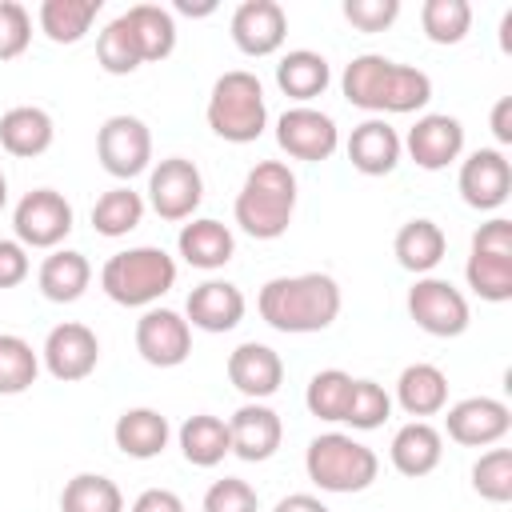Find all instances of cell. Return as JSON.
<instances>
[{
    "label": "cell",
    "instance_id": "6da1fadb",
    "mask_svg": "<svg viewBox=\"0 0 512 512\" xmlns=\"http://www.w3.org/2000/svg\"><path fill=\"white\" fill-rule=\"evenodd\" d=\"M340 88H344V100L352 108H364V112H420L428 100H432V76L412 68V64H396L388 56H376V52H364V56H352V64L344 68L340 76Z\"/></svg>",
    "mask_w": 512,
    "mask_h": 512
},
{
    "label": "cell",
    "instance_id": "7a4b0ae2",
    "mask_svg": "<svg viewBox=\"0 0 512 512\" xmlns=\"http://www.w3.org/2000/svg\"><path fill=\"white\" fill-rule=\"evenodd\" d=\"M260 320L276 332L304 336L324 332L340 316V284L328 272H300V276H272L256 296Z\"/></svg>",
    "mask_w": 512,
    "mask_h": 512
},
{
    "label": "cell",
    "instance_id": "3957f363",
    "mask_svg": "<svg viewBox=\"0 0 512 512\" xmlns=\"http://www.w3.org/2000/svg\"><path fill=\"white\" fill-rule=\"evenodd\" d=\"M236 224L252 240H280L296 212V176L284 160H260L248 168L236 192Z\"/></svg>",
    "mask_w": 512,
    "mask_h": 512
},
{
    "label": "cell",
    "instance_id": "277c9868",
    "mask_svg": "<svg viewBox=\"0 0 512 512\" xmlns=\"http://www.w3.org/2000/svg\"><path fill=\"white\" fill-rule=\"evenodd\" d=\"M172 284H176V260L156 244L124 248V252L108 256L100 268L104 296L124 308H152Z\"/></svg>",
    "mask_w": 512,
    "mask_h": 512
},
{
    "label": "cell",
    "instance_id": "5b68a950",
    "mask_svg": "<svg viewBox=\"0 0 512 512\" xmlns=\"http://www.w3.org/2000/svg\"><path fill=\"white\" fill-rule=\"evenodd\" d=\"M208 128L228 140V144H252L260 140L264 124H268V104H264V88L252 72L244 68H232L224 72L216 84H212V96H208Z\"/></svg>",
    "mask_w": 512,
    "mask_h": 512
},
{
    "label": "cell",
    "instance_id": "8992f818",
    "mask_svg": "<svg viewBox=\"0 0 512 512\" xmlns=\"http://www.w3.org/2000/svg\"><path fill=\"white\" fill-rule=\"evenodd\" d=\"M304 472L320 492L348 496V492H364L380 476V456L344 432H324L308 444Z\"/></svg>",
    "mask_w": 512,
    "mask_h": 512
},
{
    "label": "cell",
    "instance_id": "52a82bcc",
    "mask_svg": "<svg viewBox=\"0 0 512 512\" xmlns=\"http://www.w3.org/2000/svg\"><path fill=\"white\" fill-rule=\"evenodd\" d=\"M96 156H100V168L116 180H132L140 172H148L152 164V132L140 116H108L96 132Z\"/></svg>",
    "mask_w": 512,
    "mask_h": 512
},
{
    "label": "cell",
    "instance_id": "ba28073f",
    "mask_svg": "<svg viewBox=\"0 0 512 512\" xmlns=\"http://www.w3.org/2000/svg\"><path fill=\"white\" fill-rule=\"evenodd\" d=\"M12 228L24 248H60L72 232V204L56 188H32L12 208Z\"/></svg>",
    "mask_w": 512,
    "mask_h": 512
},
{
    "label": "cell",
    "instance_id": "9c48e42d",
    "mask_svg": "<svg viewBox=\"0 0 512 512\" xmlns=\"http://www.w3.org/2000/svg\"><path fill=\"white\" fill-rule=\"evenodd\" d=\"M408 316L428 336H444V340L448 336H460L468 328V320H472L464 292L452 280H440V276H420L408 288Z\"/></svg>",
    "mask_w": 512,
    "mask_h": 512
},
{
    "label": "cell",
    "instance_id": "30bf717a",
    "mask_svg": "<svg viewBox=\"0 0 512 512\" xmlns=\"http://www.w3.org/2000/svg\"><path fill=\"white\" fill-rule=\"evenodd\" d=\"M204 200V176L192 160L168 156L148 172V204L160 220H192Z\"/></svg>",
    "mask_w": 512,
    "mask_h": 512
},
{
    "label": "cell",
    "instance_id": "8fae6325",
    "mask_svg": "<svg viewBox=\"0 0 512 512\" xmlns=\"http://www.w3.org/2000/svg\"><path fill=\"white\" fill-rule=\"evenodd\" d=\"M276 144L292 156V160H328L340 148V128L328 112L312 108V104H296L276 120Z\"/></svg>",
    "mask_w": 512,
    "mask_h": 512
},
{
    "label": "cell",
    "instance_id": "7c38bea8",
    "mask_svg": "<svg viewBox=\"0 0 512 512\" xmlns=\"http://www.w3.org/2000/svg\"><path fill=\"white\" fill-rule=\"evenodd\" d=\"M40 356H44V368H48L52 380L76 384V380H84V376L96 372V364H100V340H96V332L88 324L64 320V324H56L44 336Z\"/></svg>",
    "mask_w": 512,
    "mask_h": 512
},
{
    "label": "cell",
    "instance_id": "4fadbf2b",
    "mask_svg": "<svg viewBox=\"0 0 512 512\" xmlns=\"http://www.w3.org/2000/svg\"><path fill=\"white\" fill-rule=\"evenodd\" d=\"M136 352L152 368H176L192 352V324L172 308H148L136 320Z\"/></svg>",
    "mask_w": 512,
    "mask_h": 512
},
{
    "label": "cell",
    "instance_id": "5bb4252c",
    "mask_svg": "<svg viewBox=\"0 0 512 512\" xmlns=\"http://www.w3.org/2000/svg\"><path fill=\"white\" fill-rule=\"evenodd\" d=\"M444 428H448V436H452L456 444H464V448H488V444H496V440L508 436L512 412H508V404L496 400V396H468V400H460V404L448 408Z\"/></svg>",
    "mask_w": 512,
    "mask_h": 512
},
{
    "label": "cell",
    "instance_id": "9a60e30c",
    "mask_svg": "<svg viewBox=\"0 0 512 512\" xmlns=\"http://www.w3.org/2000/svg\"><path fill=\"white\" fill-rule=\"evenodd\" d=\"M460 196L468 208L476 212H496L508 192H512V164L504 160L500 148H476L464 164H460Z\"/></svg>",
    "mask_w": 512,
    "mask_h": 512
},
{
    "label": "cell",
    "instance_id": "2e32d148",
    "mask_svg": "<svg viewBox=\"0 0 512 512\" xmlns=\"http://www.w3.org/2000/svg\"><path fill=\"white\" fill-rule=\"evenodd\" d=\"M404 148H408L416 168L440 172L452 160H460V152H464V124L456 116H448V112H428V116H420L408 128Z\"/></svg>",
    "mask_w": 512,
    "mask_h": 512
},
{
    "label": "cell",
    "instance_id": "e0dca14e",
    "mask_svg": "<svg viewBox=\"0 0 512 512\" xmlns=\"http://www.w3.org/2000/svg\"><path fill=\"white\" fill-rule=\"evenodd\" d=\"M228 380L240 396L248 400H268L272 392H280L284 384V360L276 348L260 344V340H244L228 352Z\"/></svg>",
    "mask_w": 512,
    "mask_h": 512
},
{
    "label": "cell",
    "instance_id": "ac0fdd59",
    "mask_svg": "<svg viewBox=\"0 0 512 512\" xmlns=\"http://www.w3.org/2000/svg\"><path fill=\"white\" fill-rule=\"evenodd\" d=\"M288 36V16L276 0H244L232 12V44L244 56H272Z\"/></svg>",
    "mask_w": 512,
    "mask_h": 512
},
{
    "label": "cell",
    "instance_id": "d6986e66",
    "mask_svg": "<svg viewBox=\"0 0 512 512\" xmlns=\"http://www.w3.org/2000/svg\"><path fill=\"white\" fill-rule=\"evenodd\" d=\"M228 436H232V452L248 464H260L268 456H276L280 440H284V424L280 416L260 404V400H248L240 404L232 416H228Z\"/></svg>",
    "mask_w": 512,
    "mask_h": 512
},
{
    "label": "cell",
    "instance_id": "ffe728a7",
    "mask_svg": "<svg viewBox=\"0 0 512 512\" xmlns=\"http://www.w3.org/2000/svg\"><path fill=\"white\" fill-rule=\"evenodd\" d=\"M244 292L232 280H204L188 292L184 320L200 332H232L244 320Z\"/></svg>",
    "mask_w": 512,
    "mask_h": 512
},
{
    "label": "cell",
    "instance_id": "44dd1931",
    "mask_svg": "<svg viewBox=\"0 0 512 512\" xmlns=\"http://www.w3.org/2000/svg\"><path fill=\"white\" fill-rule=\"evenodd\" d=\"M400 152H404L400 132L388 120H376V116L356 124L352 136H348V160L364 176H388L400 164Z\"/></svg>",
    "mask_w": 512,
    "mask_h": 512
},
{
    "label": "cell",
    "instance_id": "7402d4cb",
    "mask_svg": "<svg viewBox=\"0 0 512 512\" xmlns=\"http://www.w3.org/2000/svg\"><path fill=\"white\" fill-rule=\"evenodd\" d=\"M176 248L184 256V264H192L200 272H216L236 256V236H232L228 224H220L212 216H200V220H188L180 228Z\"/></svg>",
    "mask_w": 512,
    "mask_h": 512
},
{
    "label": "cell",
    "instance_id": "603a6c76",
    "mask_svg": "<svg viewBox=\"0 0 512 512\" xmlns=\"http://www.w3.org/2000/svg\"><path fill=\"white\" fill-rule=\"evenodd\" d=\"M52 136H56V124L36 104H16V108H8L0 116V148L8 156L32 160V156H40V152L52 148Z\"/></svg>",
    "mask_w": 512,
    "mask_h": 512
},
{
    "label": "cell",
    "instance_id": "cb8c5ba5",
    "mask_svg": "<svg viewBox=\"0 0 512 512\" xmlns=\"http://www.w3.org/2000/svg\"><path fill=\"white\" fill-rule=\"evenodd\" d=\"M388 456H392V468L400 476H412V480L416 476H428L440 464V456H444V436L428 420H412V424H404L392 436Z\"/></svg>",
    "mask_w": 512,
    "mask_h": 512
},
{
    "label": "cell",
    "instance_id": "d4e9b609",
    "mask_svg": "<svg viewBox=\"0 0 512 512\" xmlns=\"http://www.w3.org/2000/svg\"><path fill=\"white\" fill-rule=\"evenodd\" d=\"M36 284L44 292V300L52 304H72L88 292L92 284V264L84 252H72V248H56L52 256H44L40 272H36Z\"/></svg>",
    "mask_w": 512,
    "mask_h": 512
},
{
    "label": "cell",
    "instance_id": "484cf974",
    "mask_svg": "<svg viewBox=\"0 0 512 512\" xmlns=\"http://www.w3.org/2000/svg\"><path fill=\"white\" fill-rule=\"evenodd\" d=\"M168 436H172V428L156 408H128V412L116 416V428H112L116 448L124 456H132V460L160 456L168 448Z\"/></svg>",
    "mask_w": 512,
    "mask_h": 512
},
{
    "label": "cell",
    "instance_id": "4316f807",
    "mask_svg": "<svg viewBox=\"0 0 512 512\" xmlns=\"http://www.w3.org/2000/svg\"><path fill=\"white\" fill-rule=\"evenodd\" d=\"M392 252H396V260H400V268H408V272H416V276H428V272L444 260L448 236H444V228H440L436 220L416 216V220L400 224V232H396V240H392Z\"/></svg>",
    "mask_w": 512,
    "mask_h": 512
},
{
    "label": "cell",
    "instance_id": "83f0119b",
    "mask_svg": "<svg viewBox=\"0 0 512 512\" xmlns=\"http://www.w3.org/2000/svg\"><path fill=\"white\" fill-rule=\"evenodd\" d=\"M396 404L408 416H416V420L444 412V404H448V376L436 364H424V360L408 364L400 372V380H396Z\"/></svg>",
    "mask_w": 512,
    "mask_h": 512
},
{
    "label": "cell",
    "instance_id": "f1b7e54d",
    "mask_svg": "<svg viewBox=\"0 0 512 512\" xmlns=\"http://www.w3.org/2000/svg\"><path fill=\"white\" fill-rule=\"evenodd\" d=\"M176 440H180L184 460L196 464V468H216V464L232 452L228 420H220V416H212V412H196V416H188V420L180 424Z\"/></svg>",
    "mask_w": 512,
    "mask_h": 512
},
{
    "label": "cell",
    "instance_id": "f546056e",
    "mask_svg": "<svg viewBox=\"0 0 512 512\" xmlns=\"http://www.w3.org/2000/svg\"><path fill=\"white\" fill-rule=\"evenodd\" d=\"M276 84L284 96L308 104L316 96H324V88L332 84V68L320 52L312 48H296V52H284L280 64H276Z\"/></svg>",
    "mask_w": 512,
    "mask_h": 512
},
{
    "label": "cell",
    "instance_id": "4dcf8cb0",
    "mask_svg": "<svg viewBox=\"0 0 512 512\" xmlns=\"http://www.w3.org/2000/svg\"><path fill=\"white\" fill-rule=\"evenodd\" d=\"M100 8H104V0H44L36 20H40V32L52 44H76V40L88 36Z\"/></svg>",
    "mask_w": 512,
    "mask_h": 512
},
{
    "label": "cell",
    "instance_id": "1f68e13d",
    "mask_svg": "<svg viewBox=\"0 0 512 512\" xmlns=\"http://www.w3.org/2000/svg\"><path fill=\"white\" fill-rule=\"evenodd\" d=\"M124 20H128V28H132L144 60L172 56V48H176V20H172L168 8H160V4H132L124 12Z\"/></svg>",
    "mask_w": 512,
    "mask_h": 512
},
{
    "label": "cell",
    "instance_id": "d6a6232c",
    "mask_svg": "<svg viewBox=\"0 0 512 512\" xmlns=\"http://www.w3.org/2000/svg\"><path fill=\"white\" fill-rule=\"evenodd\" d=\"M140 220H144V196L132 192L128 184L108 188V192L92 204V228H96L100 236H108V240L128 236L132 228H140Z\"/></svg>",
    "mask_w": 512,
    "mask_h": 512
},
{
    "label": "cell",
    "instance_id": "836d02e7",
    "mask_svg": "<svg viewBox=\"0 0 512 512\" xmlns=\"http://www.w3.org/2000/svg\"><path fill=\"white\" fill-rule=\"evenodd\" d=\"M60 512H124V492L100 472H76L60 492Z\"/></svg>",
    "mask_w": 512,
    "mask_h": 512
},
{
    "label": "cell",
    "instance_id": "e575fe53",
    "mask_svg": "<svg viewBox=\"0 0 512 512\" xmlns=\"http://www.w3.org/2000/svg\"><path fill=\"white\" fill-rule=\"evenodd\" d=\"M40 356L16 332H0V396H20L36 384Z\"/></svg>",
    "mask_w": 512,
    "mask_h": 512
},
{
    "label": "cell",
    "instance_id": "d590c367",
    "mask_svg": "<svg viewBox=\"0 0 512 512\" xmlns=\"http://www.w3.org/2000/svg\"><path fill=\"white\" fill-rule=\"evenodd\" d=\"M96 60H100V68H104L108 76H128V72H136V68L144 64L140 44H136L128 20H124V12H120L116 20H108L104 32L96 36Z\"/></svg>",
    "mask_w": 512,
    "mask_h": 512
},
{
    "label": "cell",
    "instance_id": "8d00e7d4",
    "mask_svg": "<svg viewBox=\"0 0 512 512\" xmlns=\"http://www.w3.org/2000/svg\"><path fill=\"white\" fill-rule=\"evenodd\" d=\"M348 396H352V376L344 368H320L308 388H304V404L316 420H344V408H348Z\"/></svg>",
    "mask_w": 512,
    "mask_h": 512
},
{
    "label": "cell",
    "instance_id": "74e56055",
    "mask_svg": "<svg viewBox=\"0 0 512 512\" xmlns=\"http://www.w3.org/2000/svg\"><path fill=\"white\" fill-rule=\"evenodd\" d=\"M420 28L432 44H460L472 28V4L468 0H424Z\"/></svg>",
    "mask_w": 512,
    "mask_h": 512
},
{
    "label": "cell",
    "instance_id": "f35d334b",
    "mask_svg": "<svg viewBox=\"0 0 512 512\" xmlns=\"http://www.w3.org/2000/svg\"><path fill=\"white\" fill-rule=\"evenodd\" d=\"M468 288L488 300V304H504L512 300V256H484V252H468L464 264Z\"/></svg>",
    "mask_w": 512,
    "mask_h": 512
},
{
    "label": "cell",
    "instance_id": "ab89813d",
    "mask_svg": "<svg viewBox=\"0 0 512 512\" xmlns=\"http://www.w3.org/2000/svg\"><path fill=\"white\" fill-rule=\"evenodd\" d=\"M388 412H392V396L376 380H352L344 424H352L356 432H372V428H380L388 420Z\"/></svg>",
    "mask_w": 512,
    "mask_h": 512
},
{
    "label": "cell",
    "instance_id": "60d3db41",
    "mask_svg": "<svg viewBox=\"0 0 512 512\" xmlns=\"http://www.w3.org/2000/svg\"><path fill=\"white\" fill-rule=\"evenodd\" d=\"M472 488L492 504H508L512 500V448H488L472 464Z\"/></svg>",
    "mask_w": 512,
    "mask_h": 512
},
{
    "label": "cell",
    "instance_id": "b9f144b4",
    "mask_svg": "<svg viewBox=\"0 0 512 512\" xmlns=\"http://www.w3.org/2000/svg\"><path fill=\"white\" fill-rule=\"evenodd\" d=\"M28 44H32V16H28V8L16 4V0H0V60L24 56Z\"/></svg>",
    "mask_w": 512,
    "mask_h": 512
},
{
    "label": "cell",
    "instance_id": "7bdbcfd3",
    "mask_svg": "<svg viewBox=\"0 0 512 512\" xmlns=\"http://www.w3.org/2000/svg\"><path fill=\"white\" fill-rule=\"evenodd\" d=\"M256 508H260V496L240 476H224L204 492V512H256Z\"/></svg>",
    "mask_w": 512,
    "mask_h": 512
},
{
    "label": "cell",
    "instance_id": "ee69618b",
    "mask_svg": "<svg viewBox=\"0 0 512 512\" xmlns=\"http://www.w3.org/2000/svg\"><path fill=\"white\" fill-rule=\"evenodd\" d=\"M400 16V0H344V20L360 32H384Z\"/></svg>",
    "mask_w": 512,
    "mask_h": 512
},
{
    "label": "cell",
    "instance_id": "f6af8a7d",
    "mask_svg": "<svg viewBox=\"0 0 512 512\" xmlns=\"http://www.w3.org/2000/svg\"><path fill=\"white\" fill-rule=\"evenodd\" d=\"M472 252H484V256H512V220L492 216L488 224H480V228L472 232Z\"/></svg>",
    "mask_w": 512,
    "mask_h": 512
},
{
    "label": "cell",
    "instance_id": "bcb514c9",
    "mask_svg": "<svg viewBox=\"0 0 512 512\" xmlns=\"http://www.w3.org/2000/svg\"><path fill=\"white\" fill-rule=\"evenodd\" d=\"M28 248L20 240H0V288H16L28 280Z\"/></svg>",
    "mask_w": 512,
    "mask_h": 512
},
{
    "label": "cell",
    "instance_id": "7dc6e473",
    "mask_svg": "<svg viewBox=\"0 0 512 512\" xmlns=\"http://www.w3.org/2000/svg\"><path fill=\"white\" fill-rule=\"evenodd\" d=\"M128 512H184V500L172 492V488H148L132 500Z\"/></svg>",
    "mask_w": 512,
    "mask_h": 512
},
{
    "label": "cell",
    "instance_id": "c3c4849f",
    "mask_svg": "<svg viewBox=\"0 0 512 512\" xmlns=\"http://www.w3.org/2000/svg\"><path fill=\"white\" fill-rule=\"evenodd\" d=\"M492 136L500 140V144H512V96H500L496 104H492Z\"/></svg>",
    "mask_w": 512,
    "mask_h": 512
},
{
    "label": "cell",
    "instance_id": "681fc988",
    "mask_svg": "<svg viewBox=\"0 0 512 512\" xmlns=\"http://www.w3.org/2000/svg\"><path fill=\"white\" fill-rule=\"evenodd\" d=\"M272 512H328V504L316 500V496H308V492H292V496H284Z\"/></svg>",
    "mask_w": 512,
    "mask_h": 512
},
{
    "label": "cell",
    "instance_id": "f907efd6",
    "mask_svg": "<svg viewBox=\"0 0 512 512\" xmlns=\"http://www.w3.org/2000/svg\"><path fill=\"white\" fill-rule=\"evenodd\" d=\"M176 12H184V16H208V12H216V0H204V4H192V0H176Z\"/></svg>",
    "mask_w": 512,
    "mask_h": 512
},
{
    "label": "cell",
    "instance_id": "816d5d0a",
    "mask_svg": "<svg viewBox=\"0 0 512 512\" xmlns=\"http://www.w3.org/2000/svg\"><path fill=\"white\" fill-rule=\"evenodd\" d=\"M8 204V180H4V168H0V208Z\"/></svg>",
    "mask_w": 512,
    "mask_h": 512
}]
</instances>
